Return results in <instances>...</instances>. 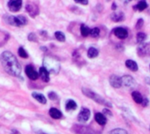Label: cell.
<instances>
[{
  "label": "cell",
  "instance_id": "cell-1",
  "mask_svg": "<svg viewBox=\"0 0 150 134\" xmlns=\"http://www.w3.org/2000/svg\"><path fill=\"white\" fill-rule=\"evenodd\" d=\"M0 61L4 70L12 76H18L21 73V67L16 57L9 51H4L1 56Z\"/></svg>",
  "mask_w": 150,
  "mask_h": 134
},
{
  "label": "cell",
  "instance_id": "cell-2",
  "mask_svg": "<svg viewBox=\"0 0 150 134\" xmlns=\"http://www.w3.org/2000/svg\"><path fill=\"white\" fill-rule=\"evenodd\" d=\"M43 67H45L49 73L57 74L60 70V62L53 56H46L43 60Z\"/></svg>",
  "mask_w": 150,
  "mask_h": 134
},
{
  "label": "cell",
  "instance_id": "cell-3",
  "mask_svg": "<svg viewBox=\"0 0 150 134\" xmlns=\"http://www.w3.org/2000/svg\"><path fill=\"white\" fill-rule=\"evenodd\" d=\"M82 91H83V93L86 97H90L91 99L94 100V101H95V102H97L98 104H103V105L107 106V107H110V108L112 107V104H111L108 101L105 100L102 97H100V96H99V95H98L97 93H95V92L91 91V90L86 89V88H83V89H82Z\"/></svg>",
  "mask_w": 150,
  "mask_h": 134
},
{
  "label": "cell",
  "instance_id": "cell-4",
  "mask_svg": "<svg viewBox=\"0 0 150 134\" xmlns=\"http://www.w3.org/2000/svg\"><path fill=\"white\" fill-rule=\"evenodd\" d=\"M4 19L9 25H15V26H23L27 24V19L23 15H21V16L6 15V16H4Z\"/></svg>",
  "mask_w": 150,
  "mask_h": 134
},
{
  "label": "cell",
  "instance_id": "cell-5",
  "mask_svg": "<svg viewBox=\"0 0 150 134\" xmlns=\"http://www.w3.org/2000/svg\"><path fill=\"white\" fill-rule=\"evenodd\" d=\"M122 85L127 88H134L136 86V82L131 75H124L121 77Z\"/></svg>",
  "mask_w": 150,
  "mask_h": 134
},
{
  "label": "cell",
  "instance_id": "cell-6",
  "mask_svg": "<svg viewBox=\"0 0 150 134\" xmlns=\"http://www.w3.org/2000/svg\"><path fill=\"white\" fill-rule=\"evenodd\" d=\"M91 117V111L87 108H82V110L80 111L79 114H78V117H77V119L79 122H82V123H85L89 120Z\"/></svg>",
  "mask_w": 150,
  "mask_h": 134
},
{
  "label": "cell",
  "instance_id": "cell-7",
  "mask_svg": "<svg viewBox=\"0 0 150 134\" xmlns=\"http://www.w3.org/2000/svg\"><path fill=\"white\" fill-rule=\"evenodd\" d=\"M25 72L27 77L30 78L31 80H37L39 77V73L36 72V70L32 65H27L25 68Z\"/></svg>",
  "mask_w": 150,
  "mask_h": 134
},
{
  "label": "cell",
  "instance_id": "cell-8",
  "mask_svg": "<svg viewBox=\"0 0 150 134\" xmlns=\"http://www.w3.org/2000/svg\"><path fill=\"white\" fill-rule=\"evenodd\" d=\"M22 7V0H9L8 8L11 11H18Z\"/></svg>",
  "mask_w": 150,
  "mask_h": 134
},
{
  "label": "cell",
  "instance_id": "cell-9",
  "mask_svg": "<svg viewBox=\"0 0 150 134\" xmlns=\"http://www.w3.org/2000/svg\"><path fill=\"white\" fill-rule=\"evenodd\" d=\"M25 10L28 12V14L33 18L36 17L39 14V8L33 3H28L25 6Z\"/></svg>",
  "mask_w": 150,
  "mask_h": 134
},
{
  "label": "cell",
  "instance_id": "cell-10",
  "mask_svg": "<svg viewBox=\"0 0 150 134\" xmlns=\"http://www.w3.org/2000/svg\"><path fill=\"white\" fill-rule=\"evenodd\" d=\"M113 33L117 38H119L120 39H125L128 36V32L127 31V29H125L123 27H116L113 30Z\"/></svg>",
  "mask_w": 150,
  "mask_h": 134
},
{
  "label": "cell",
  "instance_id": "cell-11",
  "mask_svg": "<svg viewBox=\"0 0 150 134\" xmlns=\"http://www.w3.org/2000/svg\"><path fill=\"white\" fill-rule=\"evenodd\" d=\"M109 82H110V84L113 87V88H116V89H119L122 86V82H121V78L119 77L118 75H112L110 76L109 78Z\"/></svg>",
  "mask_w": 150,
  "mask_h": 134
},
{
  "label": "cell",
  "instance_id": "cell-12",
  "mask_svg": "<svg viewBox=\"0 0 150 134\" xmlns=\"http://www.w3.org/2000/svg\"><path fill=\"white\" fill-rule=\"evenodd\" d=\"M39 76L41 78V80L45 83H47L49 82V72L47 71V69L45 68V67H41L40 68V71H39Z\"/></svg>",
  "mask_w": 150,
  "mask_h": 134
},
{
  "label": "cell",
  "instance_id": "cell-13",
  "mask_svg": "<svg viewBox=\"0 0 150 134\" xmlns=\"http://www.w3.org/2000/svg\"><path fill=\"white\" fill-rule=\"evenodd\" d=\"M111 19L113 22H121L125 19V15L121 11H115L111 14Z\"/></svg>",
  "mask_w": 150,
  "mask_h": 134
},
{
  "label": "cell",
  "instance_id": "cell-14",
  "mask_svg": "<svg viewBox=\"0 0 150 134\" xmlns=\"http://www.w3.org/2000/svg\"><path fill=\"white\" fill-rule=\"evenodd\" d=\"M49 115L54 119H60L62 117V113L55 108H51L49 110Z\"/></svg>",
  "mask_w": 150,
  "mask_h": 134
},
{
  "label": "cell",
  "instance_id": "cell-15",
  "mask_svg": "<svg viewBox=\"0 0 150 134\" xmlns=\"http://www.w3.org/2000/svg\"><path fill=\"white\" fill-rule=\"evenodd\" d=\"M95 120L100 126H105L107 122L106 118L105 117V115L103 113H97L95 115Z\"/></svg>",
  "mask_w": 150,
  "mask_h": 134
},
{
  "label": "cell",
  "instance_id": "cell-16",
  "mask_svg": "<svg viewBox=\"0 0 150 134\" xmlns=\"http://www.w3.org/2000/svg\"><path fill=\"white\" fill-rule=\"evenodd\" d=\"M126 66L127 68H129L131 71H134V72H136L138 70V64L134 61H132V60H127L126 61Z\"/></svg>",
  "mask_w": 150,
  "mask_h": 134
},
{
  "label": "cell",
  "instance_id": "cell-17",
  "mask_svg": "<svg viewBox=\"0 0 150 134\" xmlns=\"http://www.w3.org/2000/svg\"><path fill=\"white\" fill-rule=\"evenodd\" d=\"M32 96H33V97L34 99H36V100H37L39 103H40V104H45L47 103V99H46V97H45L42 94H40V93L33 92V93L32 94Z\"/></svg>",
  "mask_w": 150,
  "mask_h": 134
},
{
  "label": "cell",
  "instance_id": "cell-18",
  "mask_svg": "<svg viewBox=\"0 0 150 134\" xmlns=\"http://www.w3.org/2000/svg\"><path fill=\"white\" fill-rule=\"evenodd\" d=\"M134 8L135 10L139 11H144L145 9L148 8V3H147L146 0H141L136 5L134 6Z\"/></svg>",
  "mask_w": 150,
  "mask_h": 134
},
{
  "label": "cell",
  "instance_id": "cell-19",
  "mask_svg": "<svg viewBox=\"0 0 150 134\" xmlns=\"http://www.w3.org/2000/svg\"><path fill=\"white\" fill-rule=\"evenodd\" d=\"M148 44H141L139 47H138V54L140 56H145L147 54H148Z\"/></svg>",
  "mask_w": 150,
  "mask_h": 134
},
{
  "label": "cell",
  "instance_id": "cell-20",
  "mask_svg": "<svg viewBox=\"0 0 150 134\" xmlns=\"http://www.w3.org/2000/svg\"><path fill=\"white\" fill-rule=\"evenodd\" d=\"M132 97L134 99V101L136 103V104H142V100H143V97L142 96V94L138 91H134L132 93Z\"/></svg>",
  "mask_w": 150,
  "mask_h": 134
},
{
  "label": "cell",
  "instance_id": "cell-21",
  "mask_svg": "<svg viewBox=\"0 0 150 134\" xmlns=\"http://www.w3.org/2000/svg\"><path fill=\"white\" fill-rule=\"evenodd\" d=\"M87 54H88V57L91 58V59L96 58L98 55V50L97 48H95V47H90L88 49Z\"/></svg>",
  "mask_w": 150,
  "mask_h": 134
},
{
  "label": "cell",
  "instance_id": "cell-22",
  "mask_svg": "<svg viewBox=\"0 0 150 134\" xmlns=\"http://www.w3.org/2000/svg\"><path fill=\"white\" fill-rule=\"evenodd\" d=\"M77 107V104L74 101V100H68L67 103H66V110L67 111H73V110H76Z\"/></svg>",
  "mask_w": 150,
  "mask_h": 134
},
{
  "label": "cell",
  "instance_id": "cell-23",
  "mask_svg": "<svg viewBox=\"0 0 150 134\" xmlns=\"http://www.w3.org/2000/svg\"><path fill=\"white\" fill-rule=\"evenodd\" d=\"M90 33H91V29L87 25L83 24L81 25V34H82V36L87 37L88 35H90Z\"/></svg>",
  "mask_w": 150,
  "mask_h": 134
},
{
  "label": "cell",
  "instance_id": "cell-24",
  "mask_svg": "<svg viewBox=\"0 0 150 134\" xmlns=\"http://www.w3.org/2000/svg\"><path fill=\"white\" fill-rule=\"evenodd\" d=\"M146 39H147L146 33H144V32H139V33L137 34V42H138L139 44L143 43L144 40H145Z\"/></svg>",
  "mask_w": 150,
  "mask_h": 134
},
{
  "label": "cell",
  "instance_id": "cell-25",
  "mask_svg": "<svg viewBox=\"0 0 150 134\" xmlns=\"http://www.w3.org/2000/svg\"><path fill=\"white\" fill-rule=\"evenodd\" d=\"M54 36H55V38H56L57 40H59L61 42L65 41V35H64L63 32H55Z\"/></svg>",
  "mask_w": 150,
  "mask_h": 134
},
{
  "label": "cell",
  "instance_id": "cell-26",
  "mask_svg": "<svg viewBox=\"0 0 150 134\" xmlns=\"http://www.w3.org/2000/svg\"><path fill=\"white\" fill-rule=\"evenodd\" d=\"M109 134H127V132L124 129L121 128H117V129H113L112 130Z\"/></svg>",
  "mask_w": 150,
  "mask_h": 134
},
{
  "label": "cell",
  "instance_id": "cell-27",
  "mask_svg": "<svg viewBox=\"0 0 150 134\" xmlns=\"http://www.w3.org/2000/svg\"><path fill=\"white\" fill-rule=\"evenodd\" d=\"M90 34H91L92 37H94V38L98 37V36H99V34H100V30H99V28L95 27V28L91 29V33H90Z\"/></svg>",
  "mask_w": 150,
  "mask_h": 134
},
{
  "label": "cell",
  "instance_id": "cell-28",
  "mask_svg": "<svg viewBox=\"0 0 150 134\" xmlns=\"http://www.w3.org/2000/svg\"><path fill=\"white\" fill-rule=\"evenodd\" d=\"M18 55L22 58H27L28 57V54L27 53L25 52V50L23 48V47H19L18 48Z\"/></svg>",
  "mask_w": 150,
  "mask_h": 134
},
{
  "label": "cell",
  "instance_id": "cell-29",
  "mask_svg": "<svg viewBox=\"0 0 150 134\" xmlns=\"http://www.w3.org/2000/svg\"><path fill=\"white\" fill-rule=\"evenodd\" d=\"M143 24H144V21H143L142 18L138 19V21H137V23H136V25H135L136 29H138V30L142 29V27L143 26Z\"/></svg>",
  "mask_w": 150,
  "mask_h": 134
},
{
  "label": "cell",
  "instance_id": "cell-30",
  "mask_svg": "<svg viewBox=\"0 0 150 134\" xmlns=\"http://www.w3.org/2000/svg\"><path fill=\"white\" fill-rule=\"evenodd\" d=\"M28 39L30 41H37V37L34 33H30L28 35Z\"/></svg>",
  "mask_w": 150,
  "mask_h": 134
},
{
  "label": "cell",
  "instance_id": "cell-31",
  "mask_svg": "<svg viewBox=\"0 0 150 134\" xmlns=\"http://www.w3.org/2000/svg\"><path fill=\"white\" fill-rule=\"evenodd\" d=\"M48 97H49L51 100H55V99H57V95H56L54 92H50V93L48 94Z\"/></svg>",
  "mask_w": 150,
  "mask_h": 134
},
{
  "label": "cell",
  "instance_id": "cell-32",
  "mask_svg": "<svg viewBox=\"0 0 150 134\" xmlns=\"http://www.w3.org/2000/svg\"><path fill=\"white\" fill-rule=\"evenodd\" d=\"M75 2L81 4H83V5H86V4H88L89 0H75Z\"/></svg>",
  "mask_w": 150,
  "mask_h": 134
},
{
  "label": "cell",
  "instance_id": "cell-33",
  "mask_svg": "<svg viewBox=\"0 0 150 134\" xmlns=\"http://www.w3.org/2000/svg\"><path fill=\"white\" fill-rule=\"evenodd\" d=\"M142 106H143V107L148 106V104H149V99H148V98H144V99L142 100Z\"/></svg>",
  "mask_w": 150,
  "mask_h": 134
},
{
  "label": "cell",
  "instance_id": "cell-34",
  "mask_svg": "<svg viewBox=\"0 0 150 134\" xmlns=\"http://www.w3.org/2000/svg\"><path fill=\"white\" fill-rule=\"evenodd\" d=\"M103 113H104V114H106V115H109V116H112V113L111 111L108 110V109H104V110H103Z\"/></svg>",
  "mask_w": 150,
  "mask_h": 134
},
{
  "label": "cell",
  "instance_id": "cell-35",
  "mask_svg": "<svg viewBox=\"0 0 150 134\" xmlns=\"http://www.w3.org/2000/svg\"><path fill=\"white\" fill-rule=\"evenodd\" d=\"M11 134H20V133H19L18 131H17V130L13 129V130L11 131Z\"/></svg>",
  "mask_w": 150,
  "mask_h": 134
},
{
  "label": "cell",
  "instance_id": "cell-36",
  "mask_svg": "<svg viewBox=\"0 0 150 134\" xmlns=\"http://www.w3.org/2000/svg\"><path fill=\"white\" fill-rule=\"evenodd\" d=\"M146 83H147L149 85H150V78L149 77H146Z\"/></svg>",
  "mask_w": 150,
  "mask_h": 134
},
{
  "label": "cell",
  "instance_id": "cell-37",
  "mask_svg": "<svg viewBox=\"0 0 150 134\" xmlns=\"http://www.w3.org/2000/svg\"><path fill=\"white\" fill-rule=\"evenodd\" d=\"M37 134H52V133H44V132H42V131H39V132H37Z\"/></svg>",
  "mask_w": 150,
  "mask_h": 134
},
{
  "label": "cell",
  "instance_id": "cell-38",
  "mask_svg": "<svg viewBox=\"0 0 150 134\" xmlns=\"http://www.w3.org/2000/svg\"><path fill=\"white\" fill-rule=\"evenodd\" d=\"M132 0H124V2H125V4H127L128 2H131Z\"/></svg>",
  "mask_w": 150,
  "mask_h": 134
},
{
  "label": "cell",
  "instance_id": "cell-39",
  "mask_svg": "<svg viewBox=\"0 0 150 134\" xmlns=\"http://www.w3.org/2000/svg\"><path fill=\"white\" fill-rule=\"evenodd\" d=\"M114 8L116 9V4H112V10H114Z\"/></svg>",
  "mask_w": 150,
  "mask_h": 134
},
{
  "label": "cell",
  "instance_id": "cell-40",
  "mask_svg": "<svg viewBox=\"0 0 150 134\" xmlns=\"http://www.w3.org/2000/svg\"><path fill=\"white\" fill-rule=\"evenodd\" d=\"M41 49L44 50V51H47V48H46V47H41Z\"/></svg>",
  "mask_w": 150,
  "mask_h": 134
},
{
  "label": "cell",
  "instance_id": "cell-41",
  "mask_svg": "<svg viewBox=\"0 0 150 134\" xmlns=\"http://www.w3.org/2000/svg\"><path fill=\"white\" fill-rule=\"evenodd\" d=\"M149 130H150V126H149Z\"/></svg>",
  "mask_w": 150,
  "mask_h": 134
}]
</instances>
